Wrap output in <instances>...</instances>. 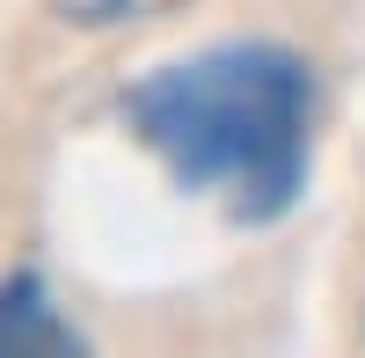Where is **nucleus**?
Instances as JSON below:
<instances>
[{"label": "nucleus", "mask_w": 365, "mask_h": 358, "mask_svg": "<svg viewBox=\"0 0 365 358\" xmlns=\"http://www.w3.org/2000/svg\"><path fill=\"white\" fill-rule=\"evenodd\" d=\"M117 117L182 190L241 227L285 220L314 168V66L285 44H212L139 73Z\"/></svg>", "instance_id": "f257e3e1"}, {"label": "nucleus", "mask_w": 365, "mask_h": 358, "mask_svg": "<svg viewBox=\"0 0 365 358\" xmlns=\"http://www.w3.org/2000/svg\"><path fill=\"white\" fill-rule=\"evenodd\" d=\"M0 358H96L37 271L0 278Z\"/></svg>", "instance_id": "f03ea898"}, {"label": "nucleus", "mask_w": 365, "mask_h": 358, "mask_svg": "<svg viewBox=\"0 0 365 358\" xmlns=\"http://www.w3.org/2000/svg\"><path fill=\"white\" fill-rule=\"evenodd\" d=\"M66 22H88V29H117V22H146V15H168L182 0H51Z\"/></svg>", "instance_id": "7ed1b4c3"}]
</instances>
